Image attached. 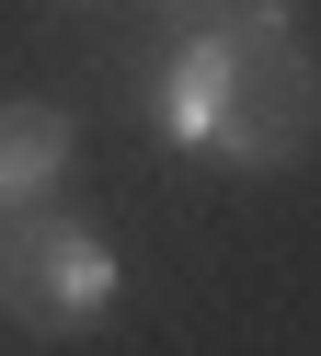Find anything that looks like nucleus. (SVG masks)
<instances>
[{"instance_id": "2", "label": "nucleus", "mask_w": 321, "mask_h": 356, "mask_svg": "<svg viewBox=\"0 0 321 356\" xmlns=\"http://www.w3.org/2000/svg\"><path fill=\"white\" fill-rule=\"evenodd\" d=\"M115 287H126V264H115V241L92 218H58V207L0 218V322L69 345V333H92L115 310Z\"/></svg>"}, {"instance_id": "1", "label": "nucleus", "mask_w": 321, "mask_h": 356, "mask_svg": "<svg viewBox=\"0 0 321 356\" xmlns=\"http://www.w3.org/2000/svg\"><path fill=\"white\" fill-rule=\"evenodd\" d=\"M310 115L321 92H310V47H298L287 0H229L218 24H195L149 70V127L229 172H287L310 149Z\"/></svg>"}, {"instance_id": "4", "label": "nucleus", "mask_w": 321, "mask_h": 356, "mask_svg": "<svg viewBox=\"0 0 321 356\" xmlns=\"http://www.w3.org/2000/svg\"><path fill=\"white\" fill-rule=\"evenodd\" d=\"M172 12H229V0H172Z\"/></svg>"}, {"instance_id": "3", "label": "nucleus", "mask_w": 321, "mask_h": 356, "mask_svg": "<svg viewBox=\"0 0 321 356\" xmlns=\"http://www.w3.org/2000/svg\"><path fill=\"white\" fill-rule=\"evenodd\" d=\"M81 161V127L69 104H35V92H0V218L12 207H46Z\"/></svg>"}, {"instance_id": "5", "label": "nucleus", "mask_w": 321, "mask_h": 356, "mask_svg": "<svg viewBox=\"0 0 321 356\" xmlns=\"http://www.w3.org/2000/svg\"><path fill=\"white\" fill-rule=\"evenodd\" d=\"M58 12H104V0H58Z\"/></svg>"}]
</instances>
